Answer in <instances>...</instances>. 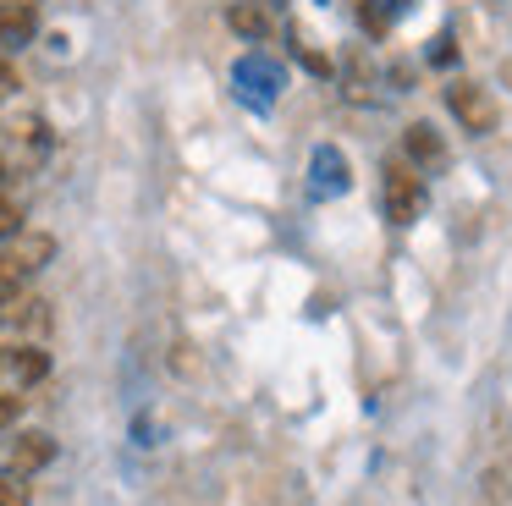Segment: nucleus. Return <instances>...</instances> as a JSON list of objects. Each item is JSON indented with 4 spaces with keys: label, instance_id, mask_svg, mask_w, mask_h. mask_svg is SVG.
<instances>
[{
    "label": "nucleus",
    "instance_id": "nucleus-1",
    "mask_svg": "<svg viewBox=\"0 0 512 506\" xmlns=\"http://www.w3.org/2000/svg\"><path fill=\"white\" fill-rule=\"evenodd\" d=\"M380 204H386V220L391 226H413L430 204V187H424V171L419 165H391L380 176Z\"/></svg>",
    "mask_w": 512,
    "mask_h": 506
},
{
    "label": "nucleus",
    "instance_id": "nucleus-2",
    "mask_svg": "<svg viewBox=\"0 0 512 506\" xmlns=\"http://www.w3.org/2000/svg\"><path fill=\"white\" fill-rule=\"evenodd\" d=\"M50 259H56V237H50V231H17V237H6L0 275H12V281L23 286L28 275H39Z\"/></svg>",
    "mask_w": 512,
    "mask_h": 506
},
{
    "label": "nucleus",
    "instance_id": "nucleus-3",
    "mask_svg": "<svg viewBox=\"0 0 512 506\" xmlns=\"http://www.w3.org/2000/svg\"><path fill=\"white\" fill-rule=\"evenodd\" d=\"M446 105H452V116L463 121L474 138L496 132V121H501V105L490 99V88H479V83H452L446 88Z\"/></svg>",
    "mask_w": 512,
    "mask_h": 506
},
{
    "label": "nucleus",
    "instance_id": "nucleus-4",
    "mask_svg": "<svg viewBox=\"0 0 512 506\" xmlns=\"http://www.w3.org/2000/svg\"><path fill=\"white\" fill-rule=\"evenodd\" d=\"M56 462V440L45 435V429H23V435L12 440V473L23 479V473H39Z\"/></svg>",
    "mask_w": 512,
    "mask_h": 506
},
{
    "label": "nucleus",
    "instance_id": "nucleus-5",
    "mask_svg": "<svg viewBox=\"0 0 512 506\" xmlns=\"http://www.w3.org/2000/svg\"><path fill=\"white\" fill-rule=\"evenodd\" d=\"M281 88V72L270 61H259V55H248V61H237V94H254V105H270Z\"/></svg>",
    "mask_w": 512,
    "mask_h": 506
},
{
    "label": "nucleus",
    "instance_id": "nucleus-6",
    "mask_svg": "<svg viewBox=\"0 0 512 506\" xmlns=\"http://www.w3.org/2000/svg\"><path fill=\"white\" fill-rule=\"evenodd\" d=\"M402 149H408V165H419V171L446 165V143H441V132H435L430 121H413V127L402 132Z\"/></svg>",
    "mask_w": 512,
    "mask_h": 506
},
{
    "label": "nucleus",
    "instance_id": "nucleus-7",
    "mask_svg": "<svg viewBox=\"0 0 512 506\" xmlns=\"http://www.w3.org/2000/svg\"><path fill=\"white\" fill-rule=\"evenodd\" d=\"M34 28H39L34 6H23V0H6L0 6V50H23L34 39Z\"/></svg>",
    "mask_w": 512,
    "mask_h": 506
},
{
    "label": "nucleus",
    "instance_id": "nucleus-8",
    "mask_svg": "<svg viewBox=\"0 0 512 506\" xmlns=\"http://www.w3.org/2000/svg\"><path fill=\"white\" fill-rule=\"evenodd\" d=\"M226 22H232V33L248 39V44L270 39V17H265V6H254V0H232V6H226Z\"/></svg>",
    "mask_w": 512,
    "mask_h": 506
},
{
    "label": "nucleus",
    "instance_id": "nucleus-9",
    "mask_svg": "<svg viewBox=\"0 0 512 506\" xmlns=\"http://www.w3.org/2000/svg\"><path fill=\"white\" fill-rule=\"evenodd\" d=\"M12 374H17V385H39L50 374L45 347H12Z\"/></svg>",
    "mask_w": 512,
    "mask_h": 506
},
{
    "label": "nucleus",
    "instance_id": "nucleus-10",
    "mask_svg": "<svg viewBox=\"0 0 512 506\" xmlns=\"http://www.w3.org/2000/svg\"><path fill=\"white\" fill-rule=\"evenodd\" d=\"M314 176H320V182H314L320 193H342V187H347V160L336 149H320V154H314Z\"/></svg>",
    "mask_w": 512,
    "mask_h": 506
},
{
    "label": "nucleus",
    "instance_id": "nucleus-11",
    "mask_svg": "<svg viewBox=\"0 0 512 506\" xmlns=\"http://www.w3.org/2000/svg\"><path fill=\"white\" fill-rule=\"evenodd\" d=\"M292 50H298V61H303V66H309V72H314V77H331V61H325V55H320V50H314V44H309V39H292Z\"/></svg>",
    "mask_w": 512,
    "mask_h": 506
},
{
    "label": "nucleus",
    "instance_id": "nucleus-12",
    "mask_svg": "<svg viewBox=\"0 0 512 506\" xmlns=\"http://www.w3.org/2000/svg\"><path fill=\"white\" fill-rule=\"evenodd\" d=\"M17 231H23V209L0 193V237H17Z\"/></svg>",
    "mask_w": 512,
    "mask_h": 506
},
{
    "label": "nucleus",
    "instance_id": "nucleus-13",
    "mask_svg": "<svg viewBox=\"0 0 512 506\" xmlns=\"http://www.w3.org/2000/svg\"><path fill=\"white\" fill-rule=\"evenodd\" d=\"M17 418H23V396H17V391H0V429H12Z\"/></svg>",
    "mask_w": 512,
    "mask_h": 506
},
{
    "label": "nucleus",
    "instance_id": "nucleus-14",
    "mask_svg": "<svg viewBox=\"0 0 512 506\" xmlns=\"http://www.w3.org/2000/svg\"><path fill=\"white\" fill-rule=\"evenodd\" d=\"M0 506H28V484H17V479L0 473Z\"/></svg>",
    "mask_w": 512,
    "mask_h": 506
},
{
    "label": "nucleus",
    "instance_id": "nucleus-15",
    "mask_svg": "<svg viewBox=\"0 0 512 506\" xmlns=\"http://www.w3.org/2000/svg\"><path fill=\"white\" fill-rule=\"evenodd\" d=\"M12 88H17V72H12V61L0 55V99H12Z\"/></svg>",
    "mask_w": 512,
    "mask_h": 506
},
{
    "label": "nucleus",
    "instance_id": "nucleus-16",
    "mask_svg": "<svg viewBox=\"0 0 512 506\" xmlns=\"http://www.w3.org/2000/svg\"><path fill=\"white\" fill-rule=\"evenodd\" d=\"M23 6H34V0H23Z\"/></svg>",
    "mask_w": 512,
    "mask_h": 506
}]
</instances>
